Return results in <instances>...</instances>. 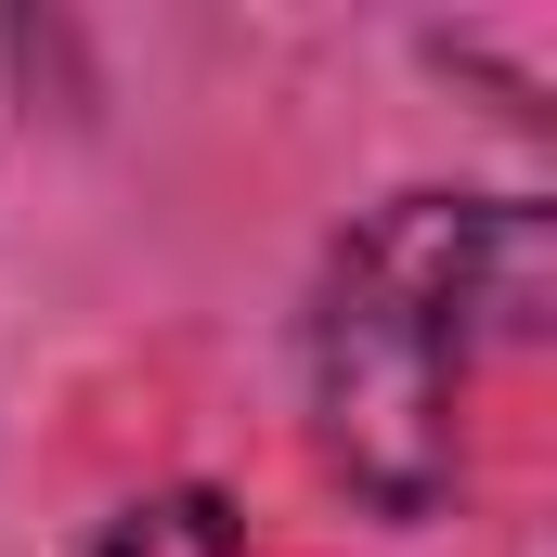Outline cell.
Returning <instances> with one entry per match:
<instances>
[{"mask_svg":"<svg viewBox=\"0 0 557 557\" xmlns=\"http://www.w3.org/2000/svg\"><path fill=\"white\" fill-rule=\"evenodd\" d=\"M557 324V221L532 195H389L311 285V428L376 519H441L467 467V363Z\"/></svg>","mask_w":557,"mask_h":557,"instance_id":"6da1fadb","label":"cell"},{"mask_svg":"<svg viewBox=\"0 0 557 557\" xmlns=\"http://www.w3.org/2000/svg\"><path fill=\"white\" fill-rule=\"evenodd\" d=\"M91 557H247V519H234L221 493H143V506L104 519Z\"/></svg>","mask_w":557,"mask_h":557,"instance_id":"7a4b0ae2","label":"cell"}]
</instances>
